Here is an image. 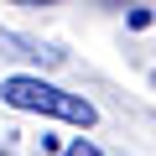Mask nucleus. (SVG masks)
Segmentation results:
<instances>
[{
  "label": "nucleus",
  "mask_w": 156,
  "mask_h": 156,
  "mask_svg": "<svg viewBox=\"0 0 156 156\" xmlns=\"http://www.w3.org/2000/svg\"><path fill=\"white\" fill-rule=\"evenodd\" d=\"M0 156H16V151H5V146H0Z\"/></svg>",
  "instance_id": "nucleus-5"
},
{
  "label": "nucleus",
  "mask_w": 156,
  "mask_h": 156,
  "mask_svg": "<svg viewBox=\"0 0 156 156\" xmlns=\"http://www.w3.org/2000/svg\"><path fill=\"white\" fill-rule=\"evenodd\" d=\"M0 57H31V62H62V52H47V47H37L31 37H16V31H0Z\"/></svg>",
  "instance_id": "nucleus-2"
},
{
  "label": "nucleus",
  "mask_w": 156,
  "mask_h": 156,
  "mask_svg": "<svg viewBox=\"0 0 156 156\" xmlns=\"http://www.w3.org/2000/svg\"><path fill=\"white\" fill-rule=\"evenodd\" d=\"M57 156H104V151H99L94 140H73V146H62Z\"/></svg>",
  "instance_id": "nucleus-3"
},
{
  "label": "nucleus",
  "mask_w": 156,
  "mask_h": 156,
  "mask_svg": "<svg viewBox=\"0 0 156 156\" xmlns=\"http://www.w3.org/2000/svg\"><path fill=\"white\" fill-rule=\"evenodd\" d=\"M0 99L11 109H26V115H52V120H68V125H99V109L83 99V94H68L47 78H31V73H11L0 78Z\"/></svg>",
  "instance_id": "nucleus-1"
},
{
  "label": "nucleus",
  "mask_w": 156,
  "mask_h": 156,
  "mask_svg": "<svg viewBox=\"0 0 156 156\" xmlns=\"http://www.w3.org/2000/svg\"><path fill=\"white\" fill-rule=\"evenodd\" d=\"M11 5H62V0H11Z\"/></svg>",
  "instance_id": "nucleus-4"
}]
</instances>
